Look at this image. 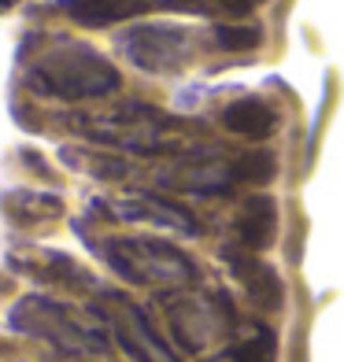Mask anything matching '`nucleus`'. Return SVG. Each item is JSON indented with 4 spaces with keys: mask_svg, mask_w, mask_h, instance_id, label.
Instances as JSON below:
<instances>
[{
    "mask_svg": "<svg viewBox=\"0 0 344 362\" xmlns=\"http://www.w3.org/2000/svg\"><path fill=\"white\" fill-rule=\"evenodd\" d=\"M274 355H277V337L267 325H252L248 337H241L234 348L226 351L229 362H274Z\"/></svg>",
    "mask_w": 344,
    "mask_h": 362,
    "instance_id": "f8f14e48",
    "label": "nucleus"
},
{
    "mask_svg": "<svg viewBox=\"0 0 344 362\" xmlns=\"http://www.w3.org/2000/svg\"><path fill=\"white\" fill-rule=\"evenodd\" d=\"M104 259L119 270V277L134 285H185L196 274L193 262L178 248L144 237H111L104 244Z\"/></svg>",
    "mask_w": 344,
    "mask_h": 362,
    "instance_id": "f03ea898",
    "label": "nucleus"
},
{
    "mask_svg": "<svg viewBox=\"0 0 344 362\" xmlns=\"http://www.w3.org/2000/svg\"><path fill=\"white\" fill-rule=\"evenodd\" d=\"M8 4H15V0H0V8H8Z\"/></svg>",
    "mask_w": 344,
    "mask_h": 362,
    "instance_id": "dca6fc26",
    "label": "nucleus"
},
{
    "mask_svg": "<svg viewBox=\"0 0 344 362\" xmlns=\"http://www.w3.org/2000/svg\"><path fill=\"white\" fill-rule=\"evenodd\" d=\"M74 126H81L96 141L130 148V152H137V156L174 152V144L163 137L167 129H174V122L167 115L144 107V104H126L115 115H81V119H74Z\"/></svg>",
    "mask_w": 344,
    "mask_h": 362,
    "instance_id": "7ed1b4c3",
    "label": "nucleus"
},
{
    "mask_svg": "<svg viewBox=\"0 0 344 362\" xmlns=\"http://www.w3.org/2000/svg\"><path fill=\"white\" fill-rule=\"evenodd\" d=\"M126 56L144 71H156V74H174L193 63L196 48H193V34L185 26H171V23H159V26H137L126 34Z\"/></svg>",
    "mask_w": 344,
    "mask_h": 362,
    "instance_id": "39448f33",
    "label": "nucleus"
},
{
    "mask_svg": "<svg viewBox=\"0 0 344 362\" xmlns=\"http://www.w3.org/2000/svg\"><path fill=\"white\" fill-rule=\"evenodd\" d=\"M274 233H277V204L270 200V196H263V192L248 196L244 207H241V215H237L241 244L248 252H263V248H270Z\"/></svg>",
    "mask_w": 344,
    "mask_h": 362,
    "instance_id": "9d476101",
    "label": "nucleus"
},
{
    "mask_svg": "<svg viewBox=\"0 0 344 362\" xmlns=\"http://www.w3.org/2000/svg\"><path fill=\"white\" fill-rule=\"evenodd\" d=\"M274 177V156L270 152H248L234 159V181H252V185H263Z\"/></svg>",
    "mask_w": 344,
    "mask_h": 362,
    "instance_id": "4468645a",
    "label": "nucleus"
},
{
    "mask_svg": "<svg viewBox=\"0 0 344 362\" xmlns=\"http://www.w3.org/2000/svg\"><path fill=\"white\" fill-rule=\"evenodd\" d=\"M101 315L111 322L119 344H122V348L134 355L137 362H178L174 351L159 340V333L152 329V322L144 318V310L134 307V303H126L122 296H104Z\"/></svg>",
    "mask_w": 344,
    "mask_h": 362,
    "instance_id": "423d86ee",
    "label": "nucleus"
},
{
    "mask_svg": "<svg viewBox=\"0 0 344 362\" xmlns=\"http://www.w3.org/2000/svg\"><path fill=\"white\" fill-rule=\"evenodd\" d=\"M59 4L86 26H108L144 11H185V0H59Z\"/></svg>",
    "mask_w": 344,
    "mask_h": 362,
    "instance_id": "6e6552de",
    "label": "nucleus"
},
{
    "mask_svg": "<svg viewBox=\"0 0 344 362\" xmlns=\"http://www.w3.org/2000/svg\"><path fill=\"white\" fill-rule=\"evenodd\" d=\"M26 81L45 96H63V100H86V96H101L119 86V74L108 59L81 45H67L59 52L41 56L30 67Z\"/></svg>",
    "mask_w": 344,
    "mask_h": 362,
    "instance_id": "f257e3e1",
    "label": "nucleus"
},
{
    "mask_svg": "<svg viewBox=\"0 0 344 362\" xmlns=\"http://www.w3.org/2000/svg\"><path fill=\"white\" fill-rule=\"evenodd\" d=\"M222 126L229 134H241L248 141H263L270 129L277 126V115L263 100H237L222 111Z\"/></svg>",
    "mask_w": 344,
    "mask_h": 362,
    "instance_id": "9b49d317",
    "label": "nucleus"
},
{
    "mask_svg": "<svg viewBox=\"0 0 344 362\" xmlns=\"http://www.w3.org/2000/svg\"><path fill=\"white\" fill-rule=\"evenodd\" d=\"M263 0H185V11L196 15H248Z\"/></svg>",
    "mask_w": 344,
    "mask_h": 362,
    "instance_id": "2eb2a0df",
    "label": "nucleus"
},
{
    "mask_svg": "<svg viewBox=\"0 0 344 362\" xmlns=\"http://www.w3.org/2000/svg\"><path fill=\"white\" fill-rule=\"evenodd\" d=\"M26 333H38L52 340L63 351H104V329L89 325L86 318L71 315L67 307L48 303V300H26L11 318Z\"/></svg>",
    "mask_w": 344,
    "mask_h": 362,
    "instance_id": "20e7f679",
    "label": "nucleus"
},
{
    "mask_svg": "<svg viewBox=\"0 0 344 362\" xmlns=\"http://www.w3.org/2000/svg\"><path fill=\"white\" fill-rule=\"evenodd\" d=\"M229 270L237 274V281L244 285V292H248V300L259 307V310H277L282 307V277H277V270H270L263 259H256V252H237V248H226L222 252Z\"/></svg>",
    "mask_w": 344,
    "mask_h": 362,
    "instance_id": "0eeeda50",
    "label": "nucleus"
},
{
    "mask_svg": "<svg viewBox=\"0 0 344 362\" xmlns=\"http://www.w3.org/2000/svg\"><path fill=\"white\" fill-rule=\"evenodd\" d=\"M115 207H119L122 218H134V222H152V226H167V229H182V233H200V226H196V218L185 207L159 200L152 192H130L122 200H115Z\"/></svg>",
    "mask_w": 344,
    "mask_h": 362,
    "instance_id": "1a4fd4ad",
    "label": "nucleus"
},
{
    "mask_svg": "<svg viewBox=\"0 0 344 362\" xmlns=\"http://www.w3.org/2000/svg\"><path fill=\"white\" fill-rule=\"evenodd\" d=\"M211 37H215V45L226 48V52H244V48H256L259 41H263V30H259L256 23H241V26L219 23L215 30H211Z\"/></svg>",
    "mask_w": 344,
    "mask_h": 362,
    "instance_id": "ddd939ff",
    "label": "nucleus"
}]
</instances>
